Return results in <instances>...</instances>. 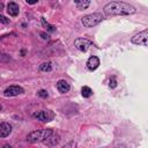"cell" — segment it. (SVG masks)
Masks as SVG:
<instances>
[{"label":"cell","mask_w":148,"mask_h":148,"mask_svg":"<svg viewBox=\"0 0 148 148\" xmlns=\"http://www.w3.org/2000/svg\"><path fill=\"white\" fill-rule=\"evenodd\" d=\"M136 12L135 7L123 2V1H112L105 5L104 13L108 16H118V15H131Z\"/></svg>","instance_id":"obj_1"},{"label":"cell","mask_w":148,"mask_h":148,"mask_svg":"<svg viewBox=\"0 0 148 148\" xmlns=\"http://www.w3.org/2000/svg\"><path fill=\"white\" fill-rule=\"evenodd\" d=\"M52 133H53V130H51V128H49V130H42V131H34V132H31V133L28 134L27 140L29 142H31V143H35V142H37L39 140L46 139Z\"/></svg>","instance_id":"obj_2"},{"label":"cell","mask_w":148,"mask_h":148,"mask_svg":"<svg viewBox=\"0 0 148 148\" xmlns=\"http://www.w3.org/2000/svg\"><path fill=\"white\" fill-rule=\"evenodd\" d=\"M102 20H103V15L101 13H92V14L83 16L81 21L86 28H91V27H95L96 24H98L99 22H102Z\"/></svg>","instance_id":"obj_3"},{"label":"cell","mask_w":148,"mask_h":148,"mask_svg":"<svg viewBox=\"0 0 148 148\" xmlns=\"http://www.w3.org/2000/svg\"><path fill=\"white\" fill-rule=\"evenodd\" d=\"M74 46H75L79 51L86 52V51H88V50L92 46V43H91L90 40H88L87 38H77V39H75V42H74Z\"/></svg>","instance_id":"obj_4"},{"label":"cell","mask_w":148,"mask_h":148,"mask_svg":"<svg viewBox=\"0 0 148 148\" xmlns=\"http://www.w3.org/2000/svg\"><path fill=\"white\" fill-rule=\"evenodd\" d=\"M147 36H148V30H143L139 34H136L134 37H132V43L136 44V45H142V46H147Z\"/></svg>","instance_id":"obj_5"},{"label":"cell","mask_w":148,"mask_h":148,"mask_svg":"<svg viewBox=\"0 0 148 148\" xmlns=\"http://www.w3.org/2000/svg\"><path fill=\"white\" fill-rule=\"evenodd\" d=\"M22 92H23V88L22 87H20V86H10V87L5 89L3 95L6 97H10V96H17V95H20Z\"/></svg>","instance_id":"obj_6"},{"label":"cell","mask_w":148,"mask_h":148,"mask_svg":"<svg viewBox=\"0 0 148 148\" xmlns=\"http://www.w3.org/2000/svg\"><path fill=\"white\" fill-rule=\"evenodd\" d=\"M53 114L50 112V111H37L34 113V118H36L37 120H40V121H50L52 119Z\"/></svg>","instance_id":"obj_7"},{"label":"cell","mask_w":148,"mask_h":148,"mask_svg":"<svg viewBox=\"0 0 148 148\" xmlns=\"http://www.w3.org/2000/svg\"><path fill=\"white\" fill-rule=\"evenodd\" d=\"M99 66V59L96 56H91L87 61V67L90 71H95Z\"/></svg>","instance_id":"obj_8"},{"label":"cell","mask_w":148,"mask_h":148,"mask_svg":"<svg viewBox=\"0 0 148 148\" xmlns=\"http://www.w3.org/2000/svg\"><path fill=\"white\" fill-rule=\"evenodd\" d=\"M12 126L8 123H1L0 124V138H6L10 134Z\"/></svg>","instance_id":"obj_9"},{"label":"cell","mask_w":148,"mask_h":148,"mask_svg":"<svg viewBox=\"0 0 148 148\" xmlns=\"http://www.w3.org/2000/svg\"><path fill=\"white\" fill-rule=\"evenodd\" d=\"M58 141H59V136L53 132L51 135H49L46 139L43 140V143L46 145V146H54V145L58 143Z\"/></svg>","instance_id":"obj_10"},{"label":"cell","mask_w":148,"mask_h":148,"mask_svg":"<svg viewBox=\"0 0 148 148\" xmlns=\"http://www.w3.org/2000/svg\"><path fill=\"white\" fill-rule=\"evenodd\" d=\"M57 89H58L60 92L65 94V92H67V91L71 89V87H69V83H67V81H65V80H59V81L57 82Z\"/></svg>","instance_id":"obj_11"},{"label":"cell","mask_w":148,"mask_h":148,"mask_svg":"<svg viewBox=\"0 0 148 148\" xmlns=\"http://www.w3.org/2000/svg\"><path fill=\"white\" fill-rule=\"evenodd\" d=\"M18 6L15 3V2H9L8 3V6H7V12H8V14L9 15H12V16H16L17 14H18Z\"/></svg>","instance_id":"obj_12"},{"label":"cell","mask_w":148,"mask_h":148,"mask_svg":"<svg viewBox=\"0 0 148 148\" xmlns=\"http://www.w3.org/2000/svg\"><path fill=\"white\" fill-rule=\"evenodd\" d=\"M90 3V0H75V5L80 9H86Z\"/></svg>","instance_id":"obj_13"},{"label":"cell","mask_w":148,"mask_h":148,"mask_svg":"<svg viewBox=\"0 0 148 148\" xmlns=\"http://www.w3.org/2000/svg\"><path fill=\"white\" fill-rule=\"evenodd\" d=\"M42 24H43V27H44L47 31H51V32L56 31V27H54V25H52V24H50L45 18H42Z\"/></svg>","instance_id":"obj_14"},{"label":"cell","mask_w":148,"mask_h":148,"mask_svg":"<svg viewBox=\"0 0 148 148\" xmlns=\"http://www.w3.org/2000/svg\"><path fill=\"white\" fill-rule=\"evenodd\" d=\"M81 94H82L83 97L88 98V97H90V96L92 95V90H91L89 87L84 86V87H82V89H81Z\"/></svg>","instance_id":"obj_15"},{"label":"cell","mask_w":148,"mask_h":148,"mask_svg":"<svg viewBox=\"0 0 148 148\" xmlns=\"http://www.w3.org/2000/svg\"><path fill=\"white\" fill-rule=\"evenodd\" d=\"M39 69L42 72H50L52 69V65H51V62H43L39 66Z\"/></svg>","instance_id":"obj_16"},{"label":"cell","mask_w":148,"mask_h":148,"mask_svg":"<svg viewBox=\"0 0 148 148\" xmlns=\"http://www.w3.org/2000/svg\"><path fill=\"white\" fill-rule=\"evenodd\" d=\"M38 96L42 97V98H46V97L49 96V94H47L46 90H39V91H38Z\"/></svg>","instance_id":"obj_17"},{"label":"cell","mask_w":148,"mask_h":148,"mask_svg":"<svg viewBox=\"0 0 148 148\" xmlns=\"http://www.w3.org/2000/svg\"><path fill=\"white\" fill-rule=\"evenodd\" d=\"M109 86H110V88H116V87H117V81H116L114 77H111V79H110Z\"/></svg>","instance_id":"obj_18"},{"label":"cell","mask_w":148,"mask_h":148,"mask_svg":"<svg viewBox=\"0 0 148 148\" xmlns=\"http://www.w3.org/2000/svg\"><path fill=\"white\" fill-rule=\"evenodd\" d=\"M0 23H5V24H7V23H9V18H7L6 16L0 15Z\"/></svg>","instance_id":"obj_19"},{"label":"cell","mask_w":148,"mask_h":148,"mask_svg":"<svg viewBox=\"0 0 148 148\" xmlns=\"http://www.w3.org/2000/svg\"><path fill=\"white\" fill-rule=\"evenodd\" d=\"M39 35L42 36V38H43V39H49V36H47L46 34H44V32H40Z\"/></svg>","instance_id":"obj_20"},{"label":"cell","mask_w":148,"mask_h":148,"mask_svg":"<svg viewBox=\"0 0 148 148\" xmlns=\"http://www.w3.org/2000/svg\"><path fill=\"white\" fill-rule=\"evenodd\" d=\"M25 1H27L29 5H34V3H36L38 0H25Z\"/></svg>","instance_id":"obj_21"},{"label":"cell","mask_w":148,"mask_h":148,"mask_svg":"<svg viewBox=\"0 0 148 148\" xmlns=\"http://www.w3.org/2000/svg\"><path fill=\"white\" fill-rule=\"evenodd\" d=\"M2 7H3V5H2V3H0V9H1Z\"/></svg>","instance_id":"obj_22"},{"label":"cell","mask_w":148,"mask_h":148,"mask_svg":"<svg viewBox=\"0 0 148 148\" xmlns=\"http://www.w3.org/2000/svg\"><path fill=\"white\" fill-rule=\"evenodd\" d=\"M1 109H2V106H1V104H0V111H1Z\"/></svg>","instance_id":"obj_23"}]
</instances>
